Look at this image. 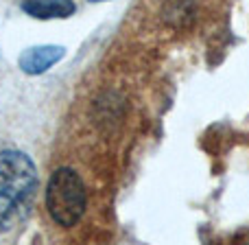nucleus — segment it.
<instances>
[{
	"label": "nucleus",
	"mask_w": 249,
	"mask_h": 245,
	"mask_svg": "<svg viewBox=\"0 0 249 245\" xmlns=\"http://www.w3.org/2000/svg\"><path fill=\"white\" fill-rule=\"evenodd\" d=\"M86 186L81 177L68 167L57 169L46 186V208L57 226L72 228L86 210Z\"/></svg>",
	"instance_id": "f03ea898"
},
{
	"label": "nucleus",
	"mask_w": 249,
	"mask_h": 245,
	"mask_svg": "<svg viewBox=\"0 0 249 245\" xmlns=\"http://www.w3.org/2000/svg\"><path fill=\"white\" fill-rule=\"evenodd\" d=\"M22 9H24L29 16L33 18H68L74 13V2L72 0H26L22 2Z\"/></svg>",
	"instance_id": "20e7f679"
},
{
	"label": "nucleus",
	"mask_w": 249,
	"mask_h": 245,
	"mask_svg": "<svg viewBox=\"0 0 249 245\" xmlns=\"http://www.w3.org/2000/svg\"><path fill=\"white\" fill-rule=\"evenodd\" d=\"M37 171L22 151H0V228L20 219L33 197Z\"/></svg>",
	"instance_id": "f257e3e1"
},
{
	"label": "nucleus",
	"mask_w": 249,
	"mask_h": 245,
	"mask_svg": "<svg viewBox=\"0 0 249 245\" xmlns=\"http://www.w3.org/2000/svg\"><path fill=\"white\" fill-rule=\"evenodd\" d=\"M64 57V48L61 46H35L22 53L20 57V68L29 75H39L48 70L55 61Z\"/></svg>",
	"instance_id": "7ed1b4c3"
},
{
	"label": "nucleus",
	"mask_w": 249,
	"mask_h": 245,
	"mask_svg": "<svg viewBox=\"0 0 249 245\" xmlns=\"http://www.w3.org/2000/svg\"><path fill=\"white\" fill-rule=\"evenodd\" d=\"M164 20L175 29H184L195 20V4L193 0H168L162 11Z\"/></svg>",
	"instance_id": "39448f33"
}]
</instances>
